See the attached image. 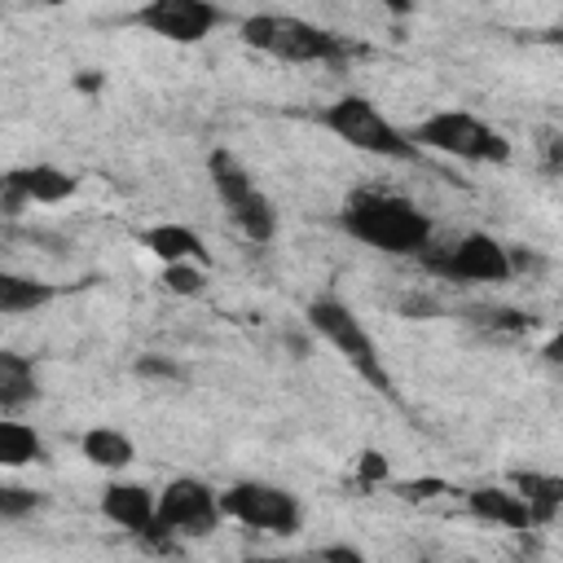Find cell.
I'll use <instances>...</instances> for the list:
<instances>
[{
    "mask_svg": "<svg viewBox=\"0 0 563 563\" xmlns=\"http://www.w3.org/2000/svg\"><path fill=\"white\" fill-rule=\"evenodd\" d=\"M339 224L387 255H418L431 242V220L400 194H383V189H356L343 198Z\"/></svg>",
    "mask_w": 563,
    "mask_h": 563,
    "instance_id": "1",
    "label": "cell"
},
{
    "mask_svg": "<svg viewBox=\"0 0 563 563\" xmlns=\"http://www.w3.org/2000/svg\"><path fill=\"white\" fill-rule=\"evenodd\" d=\"M242 40L277 62H339L347 53V44L325 31V26H312L295 13H255L242 22Z\"/></svg>",
    "mask_w": 563,
    "mask_h": 563,
    "instance_id": "2",
    "label": "cell"
},
{
    "mask_svg": "<svg viewBox=\"0 0 563 563\" xmlns=\"http://www.w3.org/2000/svg\"><path fill=\"white\" fill-rule=\"evenodd\" d=\"M409 141L418 150H440V154L466 158V163H506L510 158V141L497 128H488L484 119L466 114V110H435V114H427L409 132Z\"/></svg>",
    "mask_w": 563,
    "mask_h": 563,
    "instance_id": "3",
    "label": "cell"
},
{
    "mask_svg": "<svg viewBox=\"0 0 563 563\" xmlns=\"http://www.w3.org/2000/svg\"><path fill=\"white\" fill-rule=\"evenodd\" d=\"M308 321H312V330H317L325 343L339 347V356H343L361 378L374 383V391H383V396L396 391V387H391V374L383 369V356H378L369 330L361 325V317H356L347 303H339V299H330V295H325V299H312V303H308Z\"/></svg>",
    "mask_w": 563,
    "mask_h": 563,
    "instance_id": "4",
    "label": "cell"
},
{
    "mask_svg": "<svg viewBox=\"0 0 563 563\" xmlns=\"http://www.w3.org/2000/svg\"><path fill=\"white\" fill-rule=\"evenodd\" d=\"M321 123L339 141H347L352 150H365V154H378V158H418V145L409 141V132H400L396 123H387L383 110L374 101L356 97V92L352 97H339L321 114Z\"/></svg>",
    "mask_w": 563,
    "mask_h": 563,
    "instance_id": "5",
    "label": "cell"
},
{
    "mask_svg": "<svg viewBox=\"0 0 563 563\" xmlns=\"http://www.w3.org/2000/svg\"><path fill=\"white\" fill-rule=\"evenodd\" d=\"M207 172H211V185L229 211V220L251 238V242H268L277 233V211L273 202L264 198V189L255 185V176L229 154V150H216L207 158Z\"/></svg>",
    "mask_w": 563,
    "mask_h": 563,
    "instance_id": "6",
    "label": "cell"
},
{
    "mask_svg": "<svg viewBox=\"0 0 563 563\" xmlns=\"http://www.w3.org/2000/svg\"><path fill=\"white\" fill-rule=\"evenodd\" d=\"M220 515L238 519L242 528L255 532H273V537H295L303 523V510L295 501V493H286L282 484H264V479H238L220 493Z\"/></svg>",
    "mask_w": 563,
    "mask_h": 563,
    "instance_id": "7",
    "label": "cell"
},
{
    "mask_svg": "<svg viewBox=\"0 0 563 563\" xmlns=\"http://www.w3.org/2000/svg\"><path fill=\"white\" fill-rule=\"evenodd\" d=\"M418 255H422V268H431L449 282H506L510 277V255L488 233H466L444 246L427 242Z\"/></svg>",
    "mask_w": 563,
    "mask_h": 563,
    "instance_id": "8",
    "label": "cell"
},
{
    "mask_svg": "<svg viewBox=\"0 0 563 563\" xmlns=\"http://www.w3.org/2000/svg\"><path fill=\"white\" fill-rule=\"evenodd\" d=\"M154 515H158V528L167 537L176 532H189V537H202V532H216V523L224 519L220 515V493H211L202 479L194 475H180L172 479L158 497H154Z\"/></svg>",
    "mask_w": 563,
    "mask_h": 563,
    "instance_id": "9",
    "label": "cell"
},
{
    "mask_svg": "<svg viewBox=\"0 0 563 563\" xmlns=\"http://www.w3.org/2000/svg\"><path fill=\"white\" fill-rule=\"evenodd\" d=\"M132 22L172 44H198L220 26V9L211 0H150L132 13Z\"/></svg>",
    "mask_w": 563,
    "mask_h": 563,
    "instance_id": "10",
    "label": "cell"
},
{
    "mask_svg": "<svg viewBox=\"0 0 563 563\" xmlns=\"http://www.w3.org/2000/svg\"><path fill=\"white\" fill-rule=\"evenodd\" d=\"M70 194H75V176L53 163H31V167H13L9 176H0V198L9 211H18L22 202H62Z\"/></svg>",
    "mask_w": 563,
    "mask_h": 563,
    "instance_id": "11",
    "label": "cell"
},
{
    "mask_svg": "<svg viewBox=\"0 0 563 563\" xmlns=\"http://www.w3.org/2000/svg\"><path fill=\"white\" fill-rule=\"evenodd\" d=\"M101 510H106V519H114L119 528H128L132 537H145V541H163L167 532L158 528V515H154V493L150 488H141V484H106V493H101Z\"/></svg>",
    "mask_w": 563,
    "mask_h": 563,
    "instance_id": "12",
    "label": "cell"
},
{
    "mask_svg": "<svg viewBox=\"0 0 563 563\" xmlns=\"http://www.w3.org/2000/svg\"><path fill=\"white\" fill-rule=\"evenodd\" d=\"M466 506L475 519L484 523H497V528H532V515H528V501L510 488H471L466 493Z\"/></svg>",
    "mask_w": 563,
    "mask_h": 563,
    "instance_id": "13",
    "label": "cell"
},
{
    "mask_svg": "<svg viewBox=\"0 0 563 563\" xmlns=\"http://www.w3.org/2000/svg\"><path fill=\"white\" fill-rule=\"evenodd\" d=\"M35 396H40V378H35L31 356L0 347V409H22Z\"/></svg>",
    "mask_w": 563,
    "mask_h": 563,
    "instance_id": "14",
    "label": "cell"
},
{
    "mask_svg": "<svg viewBox=\"0 0 563 563\" xmlns=\"http://www.w3.org/2000/svg\"><path fill=\"white\" fill-rule=\"evenodd\" d=\"M141 242L163 260V264H176V260H194V264H207V246L194 229L185 224H154L141 233Z\"/></svg>",
    "mask_w": 563,
    "mask_h": 563,
    "instance_id": "15",
    "label": "cell"
},
{
    "mask_svg": "<svg viewBox=\"0 0 563 563\" xmlns=\"http://www.w3.org/2000/svg\"><path fill=\"white\" fill-rule=\"evenodd\" d=\"M515 493L528 501L532 523H550L563 506V479L559 475H537V471H519L515 475Z\"/></svg>",
    "mask_w": 563,
    "mask_h": 563,
    "instance_id": "16",
    "label": "cell"
},
{
    "mask_svg": "<svg viewBox=\"0 0 563 563\" xmlns=\"http://www.w3.org/2000/svg\"><path fill=\"white\" fill-rule=\"evenodd\" d=\"M57 290L48 282H35V277H22V273H4L0 268V317H22V312H35L53 299Z\"/></svg>",
    "mask_w": 563,
    "mask_h": 563,
    "instance_id": "17",
    "label": "cell"
},
{
    "mask_svg": "<svg viewBox=\"0 0 563 563\" xmlns=\"http://www.w3.org/2000/svg\"><path fill=\"white\" fill-rule=\"evenodd\" d=\"M79 449H84V457H88L92 466H101V471H123V466L136 457L132 440H128L123 431H114V427H92V431H84Z\"/></svg>",
    "mask_w": 563,
    "mask_h": 563,
    "instance_id": "18",
    "label": "cell"
},
{
    "mask_svg": "<svg viewBox=\"0 0 563 563\" xmlns=\"http://www.w3.org/2000/svg\"><path fill=\"white\" fill-rule=\"evenodd\" d=\"M31 462H44V440L35 435V427L0 422V466L18 471V466H31Z\"/></svg>",
    "mask_w": 563,
    "mask_h": 563,
    "instance_id": "19",
    "label": "cell"
},
{
    "mask_svg": "<svg viewBox=\"0 0 563 563\" xmlns=\"http://www.w3.org/2000/svg\"><path fill=\"white\" fill-rule=\"evenodd\" d=\"M202 282H207V273H202V264H194V260H176V264L163 268V286L176 290V295H198Z\"/></svg>",
    "mask_w": 563,
    "mask_h": 563,
    "instance_id": "20",
    "label": "cell"
},
{
    "mask_svg": "<svg viewBox=\"0 0 563 563\" xmlns=\"http://www.w3.org/2000/svg\"><path fill=\"white\" fill-rule=\"evenodd\" d=\"M40 506V493L35 488H22V484H0V519H22Z\"/></svg>",
    "mask_w": 563,
    "mask_h": 563,
    "instance_id": "21",
    "label": "cell"
},
{
    "mask_svg": "<svg viewBox=\"0 0 563 563\" xmlns=\"http://www.w3.org/2000/svg\"><path fill=\"white\" fill-rule=\"evenodd\" d=\"M361 479H365V484L387 479V462H383L378 453H365V457H361Z\"/></svg>",
    "mask_w": 563,
    "mask_h": 563,
    "instance_id": "22",
    "label": "cell"
},
{
    "mask_svg": "<svg viewBox=\"0 0 563 563\" xmlns=\"http://www.w3.org/2000/svg\"><path fill=\"white\" fill-rule=\"evenodd\" d=\"M136 369L141 374H163V378H185V369L180 365H167V361H141Z\"/></svg>",
    "mask_w": 563,
    "mask_h": 563,
    "instance_id": "23",
    "label": "cell"
},
{
    "mask_svg": "<svg viewBox=\"0 0 563 563\" xmlns=\"http://www.w3.org/2000/svg\"><path fill=\"white\" fill-rule=\"evenodd\" d=\"M321 559H347V563H356L361 550H352V545H330V550H321Z\"/></svg>",
    "mask_w": 563,
    "mask_h": 563,
    "instance_id": "24",
    "label": "cell"
},
{
    "mask_svg": "<svg viewBox=\"0 0 563 563\" xmlns=\"http://www.w3.org/2000/svg\"><path fill=\"white\" fill-rule=\"evenodd\" d=\"M44 4H62V0H44Z\"/></svg>",
    "mask_w": 563,
    "mask_h": 563,
    "instance_id": "25",
    "label": "cell"
}]
</instances>
